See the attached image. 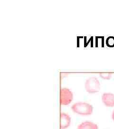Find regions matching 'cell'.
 <instances>
[{"instance_id":"cell-4","label":"cell","mask_w":114,"mask_h":129,"mask_svg":"<svg viewBox=\"0 0 114 129\" xmlns=\"http://www.w3.org/2000/svg\"><path fill=\"white\" fill-rule=\"evenodd\" d=\"M102 101L107 107L114 106V94L111 93H104L102 96Z\"/></svg>"},{"instance_id":"cell-8","label":"cell","mask_w":114,"mask_h":129,"mask_svg":"<svg viewBox=\"0 0 114 129\" xmlns=\"http://www.w3.org/2000/svg\"><path fill=\"white\" fill-rule=\"evenodd\" d=\"M99 75L101 78L105 80H109L112 78L111 73H100Z\"/></svg>"},{"instance_id":"cell-9","label":"cell","mask_w":114,"mask_h":129,"mask_svg":"<svg viewBox=\"0 0 114 129\" xmlns=\"http://www.w3.org/2000/svg\"><path fill=\"white\" fill-rule=\"evenodd\" d=\"M112 119H113V121H114V110L113 111L112 114Z\"/></svg>"},{"instance_id":"cell-7","label":"cell","mask_w":114,"mask_h":129,"mask_svg":"<svg viewBox=\"0 0 114 129\" xmlns=\"http://www.w3.org/2000/svg\"><path fill=\"white\" fill-rule=\"evenodd\" d=\"M106 45L107 46L109 47H114V37H108L106 38Z\"/></svg>"},{"instance_id":"cell-1","label":"cell","mask_w":114,"mask_h":129,"mask_svg":"<svg viewBox=\"0 0 114 129\" xmlns=\"http://www.w3.org/2000/svg\"><path fill=\"white\" fill-rule=\"evenodd\" d=\"M71 110L74 112L81 115H89L93 113V107L87 102H79L71 106Z\"/></svg>"},{"instance_id":"cell-3","label":"cell","mask_w":114,"mask_h":129,"mask_svg":"<svg viewBox=\"0 0 114 129\" xmlns=\"http://www.w3.org/2000/svg\"><path fill=\"white\" fill-rule=\"evenodd\" d=\"M72 92L68 88L61 89L60 91V102L63 105H68L73 101Z\"/></svg>"},{"instance_id":"cell-6","label":"cell","mask_w":114,"mask_h":129,"mask_svg":"<svg viewBox=\"0 0 114 129\" xmlns=\"http://www.w3.org/2000/svg\"><path fill=\"white\" fill-rule=\"evenodd\" d=\"M77 129H98V126L92 122L85 121L79 125Z\"/></svg>"},{"instance_id":"cell-5","label":"cell","mask_w":114,"mask_h":129,"mask_svg":"<svg viewBox=\"0 0 114 129\" xmlns=\"http://www.w3.org/2000/svg\"><path fill=\"white\" fill-rule=\"evenodd\" d=\"M60 129H67L70 126L71 117L68 114L65 113H61L60 114Z\"/></svg>"},{"instance_id":"cell-2","label":"cell","mask_w":114,"mask_h":129,"mask_svg":"<svg viewBox=\"0 0 114 129\" xmlns=\"http://www.w3.org/2000/svg\"><path fill=\"white\" fill-rule=\"evenodd\" d=\"M85 88L88 93H96L100 90V83L96 77H90L87 79L85 84Z\"/></svg>"}]
</instances>
